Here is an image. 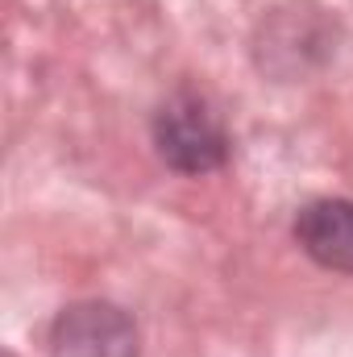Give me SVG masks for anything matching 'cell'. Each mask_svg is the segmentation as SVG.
Instances as JSON below:
<instances>
[{"mask_svg": "<svg viewBox=\"0 0 353 357\" xmlns=\"http://www.w3.org/2000/svg\"><path fill=\"white\" fill-rule=\"evenodd\" d=\"M142 337L125 307L108 299H80L50 324V357H137Z\"/></svg>", "mask_w": 353, "mask_h": 357, "instance_id": "2", "label": "cell"}, {"mask_svg": "<svg viewBox=\"0 0 353 357\" xmlns=\"http://www.w3.org/2000/svg\"><path fill=\"white\" fill-rule=\"evenodd\" d=\"M154 150L179 175H208L229 158V133L204 96L179 91L154 112Z\"/></svg>", "mask_w": 353, "mask_h": 357, "instance_id": "1", "label": "cell"}, {"mask_svg": "<svg viewBox=\"0 0 353 357\" xmlns=\"http://www.w3.org/2000/svg\"><path fill=\"white\" fill-rule=\"evenodd\" d=\"M299 250L324 270L353 274V199H312L295 216Z\"/></svg>", "mask_w": 353, "mask_h": 357, "instance_id": "3", "label": "cell"}]
</instances>
